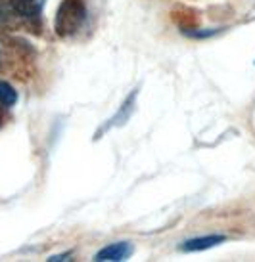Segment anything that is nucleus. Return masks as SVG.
Wrapping results in <instances>:
<instances>
[{"label":"nucleus","instance_id":"1","mask_svg":"<svg viewBox=\"0 0 255 262\" xmlns=\"http://www.w3.org/2000/svg\"><path fill=\"white\" fill-rule=\"evenodd\" d=\"M87 19V6L83 0H64L54 19V31L58 37H71Z\"/></svg>","mask_w":255,"mask_h":262},{"label":"nucleus","instance_id":"5","mask_svg":"<svg viewBox=\"0 0 255 262\" xmlns=\"http://www.w3.org/2000/svg\"><path fill=\"white\" fill-rule=\"evenodd\" d=\"M15 102H17L15 88L10 82H6V80H0V105L12 107V105H15Z\"/></svg>","mask_w":255,"mask_h":262},{"label":"nucleus","instance_id":"3","mask_svg":"<svg viewBox=\"0 0 255 262\" xmlns=\"http://www.w3.org/2000/svg\"><path fill=\"white\" fill-rule=\"evenodd\" d=\"M225 235H202V237H194V239L184 241L181 249L184 253H198V251H205V249L217 247L221 243H225Z\"/></svg>","mask_w":255,"mask_h":262},{"label":"nucleus","instance_id":"6","mask_svg":"<svg viewBox=\"0 0 255 262\" xmlns=\"http://www.w3.org/2000/svg\"><path fill=\"white\" fill-rule=\"evenodd\" d=\"M69 256H71V253H64V255H52L48 260H50V262H62V260H67Z\"/></svg>","mask_w":255,"mask_h":262},{"label":"nucleus","instance_id":"2","mask_svg":"<svg viewBox=\"0 0 255 262\" xmlns=\"http://www.w3.org/2000/svg\"><path fill=\"white\" fill-rule=\"evenodd\" d=\"M132 245L127 243V241H121V243H111L108 247H104L102 251H98L94 255L96 262H121L127 260L129 256L132 255Z\"/></svg>","mask_w":255,"mask_h":262},{"label":"nucleus","instance_id":"4","mask_svg":"<svg viewBox=\"0 0 255 262\" xmlns=\"http://www.w3.org/2000/svg\"><path fill=\"white\" fill-rule=\"evenodd\" d=\"M46 0H14V10L23 17H38Z\"/></svg>","mask_w":255,"mask_h":262}]
</instances>
